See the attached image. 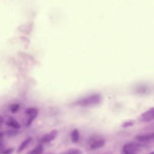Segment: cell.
Returning a JSON list of instances; mask_svg holds the SVG:
<instances>
[{
    "label": "cell",
    "mask_w": 154,
    "mask_h": 154,
    "mask_svg": "<svg viewBox=\"0 0 154 154\" xmlns=\"http://www.w3.org/2000/svg\"><path fill=\"white\" fill-rule=\"evenodd\" d=\"M13 151H14L13 148H9L2 152L1 154H11L13 152Z\"/></svg>",
    "instance_id": "obj_15"
},
{
    "label": "cell",
    "mask_w": 154,
    "mask_h": 154,
    "mask_svg": "<svg viewBox=\"0 0 154 154\" xmlns=\"http://www.w3.org/2000/svg\"><path fill=\"white\" fill-rule=\"evenodd\" d=\"M134 125V123L132 122H124L122 125V127L123 128H127V127H129V126H132Z\"/></svg>",
    "instance_id": "obj_14"
},
{
    "label": "cell",
    "mask_w": 154,
    "mask_h": 154,
    "mask_svg": "<svg viewBox=\"0 0 154 154\" xmlns=\"http://www.w3.org/2000/svg\"><path fill=\"white\" fill-rule=\"evenodd\" d=\"M43 149L42 146L38 145L29 151L27 154H40L43 152Z\"/></svg>",
    "instance_id": "obj_11"
},
{
    "label": "cell",
    "mask_w": 154,
    "mask_h": 154,
    "mask_svg": "<svg viewBox=\"0 0 154 154\" xmlns=\"http://www.w3.org/2000/svg\"><path fill=\"white\" fill-rule=\"evenodd\" d=\"M17 133V131H10L7 132V135H8V136H11V135H15Z\"/></svg>",
    "instance_id": "obj_16"
},
{
    "label": "cell",
    "mask_w": 154,
    "mask_h": 154,
    "mask_svg": "<svg viewBox=\"0 0 154 154\" xmlns=\"http://www.w3.org/2000/svg\"><path fill=\"white\" fill-rule=\"evenodd\" d=\"M31 141V137L27 138L24 141H23L22 143L20 144V145L19 146V147L17 149V153H20L22 151H23V150H25L27 147L28 144L30 143Z\"/></svg>",
    "instance_id": "obj_8"
},
{
    "label": "cell",
    "mask_w": 154,
    "mask_h": 154,
    "mask_svg": "<svg viewBox=\"0 0 154 154\" xmlns=\"http://www.w3.org/2000/svg\"><path fill=\"white\" fill-rule=\"evenodd\" d=\"M123 151L124 154H137L138 146L133 143H128L123 146Z\"/></svg>",
    "instance_id": "obj_5"
},
{
    "label": "cell",
    "mask_w": 154,
    "mask_h": 154,
    "mask_svg": "<svg viewBox=\"0 0 154 154\" xmlns=\"http://www.w3.org/2000/svg\"><path fill=\"white\" fill-rule=\"evenodd\" d=\"M105 145V141L103 140H99L94 141L90 145V149H97L100 147H102Z\"/></svg>",
    "instance_id": "obj_9"
},
{
    "label": "cell",
    "mask_w": 154,
    "mask_h": 154,
    "mask_svg": "<svg viewBox=\"0 0 154 154\" xmlns=\"http://www.w3.org/2000/svg\"><path fill=\"white\" fill-rule=\"evenodd\" d=\"M25 113L29 116V118L26 122V126H28L31 124L32 121L36 118L38 114V111H37V109L35 108H28L26 109Z\"/></svg>",
    "instance_id": "obj_4"
},
{
    "label": "cell",
    "mask_w": 154,
    "mask_h": 154,
    "mask_svg": "<svg viewBox=\"0 0 154 154\" xmlns=\"http://www.w3.org/2000/svg\"><path fill=\"white\" fill-rule=\"evenodd\" d=\"M58 134V131L57 129H53L49 132L45 134L40 139V141L43 143H49L55 140L57 135Z\"/></svg>",
    "instance_id": "obj_3"
},
{
    "label": "cell",
    "mask_w": 154,
    "mask_h": 154,
    "mask_svg": "<svg viewBox=\"0 0 154 154\" xmlns=\"http://www.w3.org/2000/svg\"><path fill=\"white\" fill-rule=\"evenodd\" d=\"M100 96L98 94H95L79 100L76 103L82 106H86L97 104L100 102Z\"/></svg>",
    "instance_id": "obj_1"
},
{
    "label": "cell",
    "mask_w": 154,
    "mask_h": 154,
    "mask_svg": "<svg viewBox=\"0 0 154 154\" xmlns=\"http://www.w3.org/2000/svg\"><path fill=\"white\" fill-rule=\"evenodd\" d=\"M81 151L76 149H70L68 150L65 154H81Z\"/></svg>",
    "instance_id": "obj_12"
},
{
    "label": "cell",
    "mask_w": 154,
    "mask_h": 154,
    "mask_svg": "<svg viewBox=\"0 0 154 154\" xmlns=\"http://www.w3.org/2000/svg\"><path fill=\"white\" fill-rule=\"evenodd\" d=\"M20 106L18 104H12L10 105V111L12 113H14V112H16L19 109Z\"/></svg>",
    "instance_id": "obj_13"
},
{
    "label": "cell",
    "mask_w": 154,
    "mask_h": 154,
    "mask_svg": "<svg viewBox=\"0 0 154 154\" xmlns=\"http://www.w3.org/2000/svg\"><path fill=\"white\" fill-rule=\"evenodd\" d=\"M136 139L140 141H146L150 140H154V132L138 135L136 137Z\"/></svg>",
    "instance_id": "obj_6"
},
{
    "label": "cell",
    "mask_w": 154,
    "mask_h": 154,
    "mask_svg": "<svg viewBox=\"0 0 154 154\" xmlns=\"http://www.w3.org/2000/svg\"><path fill=\"white\" fill-rule=\"evenodd\" d=\"M5 123H6L7 125H8L9 126H11V127H12L14 129H19L20 128V125L19 123V122L12 117H10L6 121Z\"/></svg>",
    "instance_id": "obj_7"
},
{
    "label": "cell",
    "mask_w": 154,
    "mask_h": 154,
    "mask_svg": "<svg viewBox=\"0 0 154 154\" xmlns=\"http://www.w3.org/2000/svg\"><path fill=\"white\" fill-rule=\"evenodd\" d=\"M79 132L77 129H75L71 133V141L72 142L76 143L79 141Z\"/></svg>",
    "instance_id": "obj_10"
},
{
    "label": "cell",
    "mask_w": 154,
    "mask_h": 154,
    "mask_svg": "<svg viewBox=\"0 0 154 154\" xmlns=\"http://www.w3.org/2000/svg\"><path fill=\"white\" fill-rule=\"evenodd\" d=\"M140 120L143 122H149L154 120V107H152L140 115Z\"/></svg>",
    "instance_id": "obj_2"
},
{
    "label": "cell",
    "mask_w": 154,
    "mask_h": 154,
    "mask_svg": "<svg viewBox=\"0 0 154 154\" xmlns=\"http://www.w3.org/2000/svg\"><path fill=\"white\" fill-rule=\"evenodd\" d=\"M148 154H154V152H150V153H149Z\"/></svg>",
    "instance_id": "obj_17"
}]
</instances>
